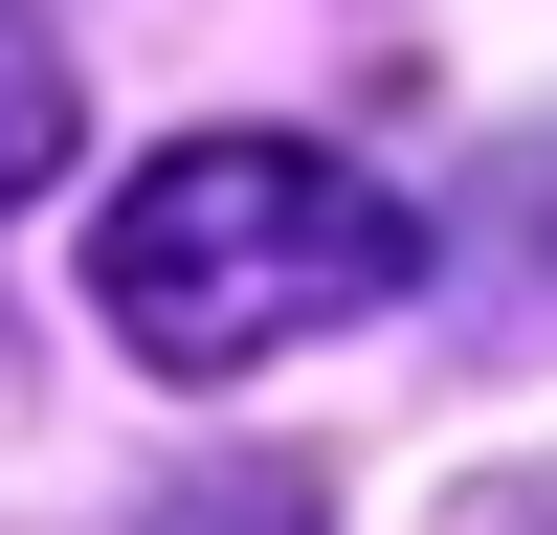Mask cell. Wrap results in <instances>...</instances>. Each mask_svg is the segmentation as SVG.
Masks as SVG:
<instances>
[{
	"instance_id": "obj_1",
	"label": "cell",
	"mask_w": 557,
	"mask_h": 535,
	"mask_svg": "<svg viewBox=\"0 0 557 535\" xmlns=\"http://www.w3.org/2000/svg\"><path fill=\"white\" fill-rule=\"evenodd\" d=\"M401 268H424V223L312 134H178L89 223V312L134 335V380H268L290 335L401 312Z\"/></svg>"
},
{
	"instance_id": "obj_2",
	"label": "cell",
	"mask_w": 557,
	"mask_h": 535,
	"mask_svg": "<svg viewBox=\"0 0 557 535\" xmlns=\"http://www.w3.org/2000/svg\"><path fill=\"white\" fill-rule=\"evenodd\" d=\"M45 178H67V45L0 0V201H45Z\"/></svg>"
},
{
	"instance_id": "obj_3",
	"label": "cell",
	"mask_w": 557,
	"mask_h": 535,
	"mask_svg": "<svg viewBox=\"0 0 557 535\" xmlns=\"http://www.w3.org/2000/svg\"><path fill=\"white\" fill-rule=\"evenodd\" d=\"M157 535H312V469H201Z\"/></svg>"
}]
</instances>
